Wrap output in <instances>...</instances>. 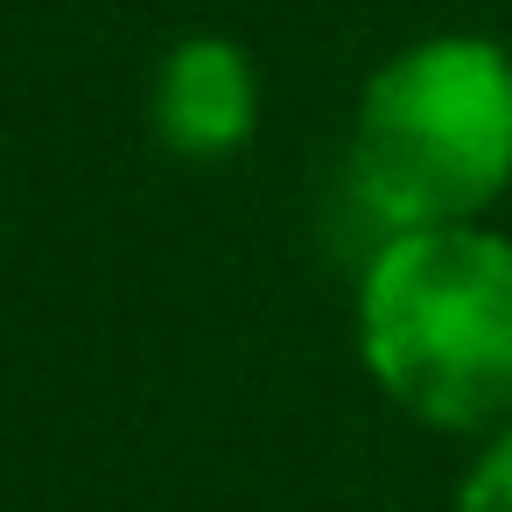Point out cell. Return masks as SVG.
<instances>
[{
  "instance_id": "1",
  "label": "cell",
  "mask_w": 512,
  "mask_h": 512,
  "mask_svg": "<svg viewBox=\"0 0 512 512\" xmlns=\"http://www.w3.org/2000/svg\"><path fill=\"white\" fill-rule=\"evenodd\" d=\"M358 351L428 428H512V246L477 225L386 232L358 281Z\"/></svg>"
},
{
  "instance_id": "2",
  "label": "cell",
  "mask_w": 512,
  "mask_h": 512,
  "mask_svg": "<svg viewBox=\"0 0 512 512\" xmlns=\"http://www.w3.org/2000/svg\"><path fill=\"white\" fill-rule=\"evenodd\" d=\"M512 183V57L435 36L372 71L351 120V190L386 232L470 225Z\"/></svg>"
},
{
  "instance_id": "3",
  "label": "cell",
  "mask_w": 512,
  "mask_h": 512,
  "mask_svg": "<svg viewBox=\"0 0 512 512\" xmlns=\"http://www.w3.org/2000/svg\"><path fill=\"white\" fill-rule=\"evenodd\" d=\"M155 127L183 162H218L253 141L260 127V78L239 43L225 36H190L169 50L155 78Z\"/></svg>"
},
{
  "instance_id": "4",
  "label": "cell",
  "mask_w": 512,
  "mask_h": 512,
  "mask_svg": "<svg viewBox=\"0 0 512 512\" xmlns=\"http://www.w3.org/2000/svg\"><path fill=\"white\" fill-rule=\"evenodd\" d=\"M456 512H512V428H498V442H491L484 463L470 470Z\"/></svg>"
}]
</instances>
